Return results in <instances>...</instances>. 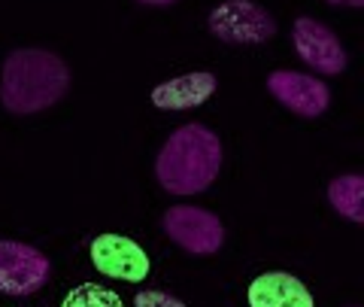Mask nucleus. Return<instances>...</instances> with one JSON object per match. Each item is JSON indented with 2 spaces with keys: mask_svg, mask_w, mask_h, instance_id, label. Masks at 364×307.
I'll return each instance as SVG.
<instances>
[{
  "mask_svg": "<svg viewBox=\"0 0 364 307\" xmlns=\"http://www.w3.org/2000/svg\"><path fill=\"white\" fill-rule=\"evenodd\" d=\"M222 170V140L200 122H188L164 140L155 158V177L170 195H200Z\"/></svg>",
  "mask_w": 364,
  "mask_h": 307,
  "instance_id": "obj_1",
  "label": "nucleus"
},
{
  "mask_svg": "<svg viewBox=\"0 0 364 307\" xmlns=\"http://www.w3.org/2000/svg\"><path fill=\"white\" fill-rule=\"evenodd\" d=\"M70 88V71L49 49H16L0 71V104L13 116L55 107Z\"/></svg>",
  "mask_w": 364,
  "mask_h": 307,
  "instance_id": "obj_2",
  "label": "nucleus"
},
{
  "mask_svg": "<svg viewBox=\"0 0 364 307\" xmlns=\"http://www.w3.org/2000/svg\"><path fill=\"white\" fill-rule=\"evenodd\" d=\"M210 33L231 46H258L277 33V19L255 0H222L207 19Z\"/></svg>",
  "mask_w": 364,
  "mask_h": 307,
  "instance_id": "obj_3",
  "label": "nucleus"
},
{
  "mask_svg": "<svg viewBox=\"0 0 364 307\" xmlns=\"http://www.w3.org/2000/svg\"><path fill=\"white\" fill-rule=\"evenodd\" d=\"M52 277V261L37 246L21 241H0V292L33 295Z\"/></svg>",
  "mask_w": 364,
  "mask_h": 307,
  "instance_id": "obj_4",
  "label": "nucleus"
},
{
  "mask_svg": "<svg viewBox=\"0 0 364 307\" xmlns=\"http://www.w3.org/2000/svg\"><path fill=\"white\" fill-rule=\"evenodd\" d=\"M164 231L176 246L195 256H213L225 244V225L219 216L191 204H179L164 213Z\"/></svg>",
  "mask_w": 364,
  "mask_h": 307,
  "instance_id": "obj_5",
  "label": "nucleus"
},
{
  "mask_svg": "<svg viewBox=\"0 0 364 307\" xmlns=\"http://www.w3.org/2000/svg\"><path fill=\"white\" fill-rule=\"evenodd\" d=\"M291 43L298 58L322 76H340L346 71V49L337 33L318 19L301 16L291 25Z\"/></svg>",
  "mask_w": 364,
  "mask_h": 307,
  "instance_id": "obj_6",
  "label": "nucleus"
},
{
  "mask_svg": "<svg viewBox=\"0 0 364 307\" xmlns=\"http://www.w3.org/2000/svg\"><path fill=\"white\" fill-rule=\"evenodd\" d=\"M267 92L301 119L322 116L331 104V88L313 73L298 71H273L267 76Z\"/></svg>",
  "mask_w": 364,
  "mask_h": 307,
  "instance_id": "obj_7",
  "label": "nucleus"
},
{
  "mask_svg": "<svg viewBox=\"0 0 364 307\" xmlns=\"http://www.w3.org/2000/svg\"><path fill=\"white\" fill-rule=\"evenodd\" d=\"M91 261H95V268L100 274L128 280V283H140L149 274V256H146V249L122 234L95 237V244H91Z\"/></svg>",
  "mask_w": 364,
  "mask_h": 307,
  "instance_id": "obj_8",
  "label": "nucleus"
},
{
  "mask_svg": "<svg viewBox=\"0 0 364 307\" xmlns=\"http://www.w3.org/2000/svg\"><path fill=\"white\" fill-rule=\"evenodd\" d=\"M219 88V79L207 71H195V73H182V76H173L167 83L155 85L152 88V104L158 110H195L200 104L215 95Z\"/></svg>",
  "mask_w": 364,
  "mask_h": 307,
  "instance_id": "obj_9",
  "label": "nucleus"
},
{
  "mask_svg": "<svg viewBox=\"0 0 364 307\" xmlns=\"http://www.w3.org/2000/svg\"><path fill=\"white\" fill-rule=\"evenodd\" d=\"M249 307H316L313 292L286 271H267L246 292Z\"/></svg>",
  "mask_w": 364,
  "mask_h": 307,
  "instance_id": "obj_10",
  "label": "nucleus"
},
{
  "mask_svg": "<svg viewBox=\"0 0 364 307\" xmlns=\"http://www.w3.org/2000/svg\"><path fill=\"white\" fill-rule=\"evenodd\" d=\"M328 201L331 207L349 222H364V177L361 174H343L331 179L328 186Z\"/></svg>",
  "mask_w": 364,
  "mask_h": 307,
  "instance_id": "obj_11",
  "label": "nucleus"
},
{
  "mask_svg": "<svg viewBox=\"0 0 364 307\" xmlns=\"http://www.w3.org/2000/svg\"><path fill=\"white\" fill-rule=\"evenodd\" d=\"M61 307H124L112 289H104L97 283H82L64 298Z\"/></svg>",
  "mask_w": 364,
  "mask_h": 307,
  "instance_id": "obj_12",
  "label": "nucleus"
},
{
  "mask_svg": "<svg viewBox=\"0 0 364 307\" xmlns=\"http://www.w3.org/2000/svg\"><path fill=\"white\" fill-rule=\"evenodd\" d=\"M134 307H186V301H179L176 295L161 289H146V292H136Z\"/></svg>",
  "mask_w": 364,
  "mask_h": 307,
  "instance_id": "obj_13",
  "label": "nucleus"
},
{
  "mask_svg": "<svg viewBox=\"0 0 364 307\" xmlns=\"http://www.w3.org/2000/svg\"><path fill=\"white\" fill-rule=\"evenodd\" d=\"M334 6H364V0H328Z\"/></svg>",
  "mask_w": 364,
  "mask_h": 307,
  "instance_id": "obj_14",
  "label": "nucleus"
},
{
  "mask_svg": "<svg viewBox=\"0 0 364 307\" xmlns=\"http://www.w3.org/2000/svg\"><path fill=\"white\" fill-rule=\"evenodd\" d=\"M136 4H146V6H170L176 0H136Z\"/></svg>",
  "mask_w": 364,
  "mask_h": 307,
  "instance_id": "obj_15",
  "label": "nucleus"
}]
</instances>
